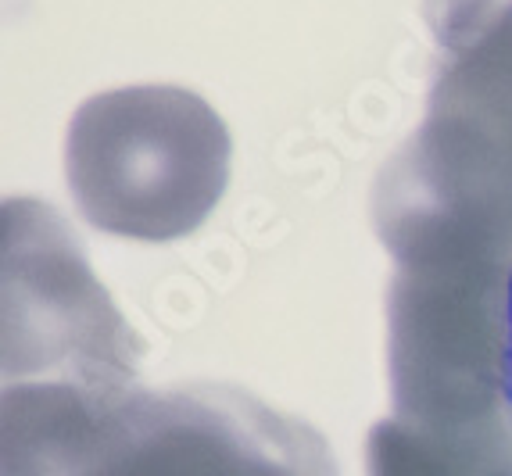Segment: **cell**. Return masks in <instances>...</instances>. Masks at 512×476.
<instances>
[{
  "instance_id": "cell-3",
  "label": "cell",
  "mask_w": 512,
  "mask_h": 476,
  "mask_svg": "<svg viewBox=\"0 0 512 476\" xmlns=\"http://www.w3.org/2000/svg\"><path fill=\"white\" fill-rule=\"evenodd\" d=\"M233 140L187 86H119L79 104L65 136L69 194L94 230L169 244L205 226L230 187Z\"/></svg>"
},
{
  "instance_id": "cell-6",
  "label": "cell",
  "mask_w": 512,
  "mask_h": 476,
  "mask_svg": "<svg viewBox=\"0 0 512 476\" xmlns=\"http://www.w3.org/2000/svg\"><path fill=\"white\" fill-rule=\"evenodd\" d=\"M366 476H512V405L459 426L380 419L366 441Z\"/></svg>"
},
{
  "instance_id": "cell-1",
  "label": "cell",
  "mask_w": 512,
  "mask_h": 476,
  "mask_svg": "<svg viewBox=\"0 0 512 476\" xmlns=\"http://www.w3.org/2000/svg\"><path fill=\"white\" fill-rule=\"evenodd\" d=\"M0 476H337L323 434L230 383H11Z\"/></svg>"
},
{
  "instance_id": "cell-5",
  "label": "cell",
  "mask_w": 512,
  "mask_h": 476,
  "mask_svg": "<svg viewBox=\"0 0 512 476\" xmlns=\"http://www.w3.org/2000/svg\"><path fill=\"white\" fill-rule=\"evenodd\" d=\"M512 272L480 265H398L387 290L391 416L459 426L509 398Z\"/></svg>"
},
{
  "instance_id": "cell-2",
  "label": "cell",
  "mask_w": 512,
  "mask_h": 476,
  "mask_svg": "<svg viewBox=\"0 0 512 476\" xmlns=\"http://www.w3.org/2000/svg\"><path fill=\"white\" fill-rule=\"evenodd\" d=\"M394 265L512 272V18L441 43L427 115L373 187Z\"/></svg>"
},
{
  "instance_id": "cell-4",
  "label": "cell",
  "mask_w": 512,
  "mask_h": 476,
  "mask_svg": "<svg viewBox=\"0 0 512 476\" xmlns=\"http://www.w3.org/2000/svg\"><path fill=\"white\" fill-rule=\"evenodd\" d=\"M0 230L4 387H137L140 340L94 276L69 222L36 197H8Z\"/></svg>"
},
{
  "instance_id": "cell-8",
  "label": "cell",
  "mask_w": 512,
  "mask_h": 476,
  "mask_svg": "<svg viewBox=\"0 0 512 476\" xmlns=\"http://www.w3.org/2000/svg\"><path fill=\"white\" fill-rule=\"evenodd\" d=\"M509 398H512V348H509Z\"/></svg>"
},
{
  "instance_id": "cell-7",
  "label": "cell",
  "mask_w": 512,
  "mask_h": 476,
  "mask_svg": "<svg viewBox=\"0 0 512 476\" xmlns=\"http://www.w3.org/2000/svg\"><path fill=\"white\" fill-rule=\"evenodd\" d=\"M423 18L441 47V43L459 40L487 22L512 18V0H423Z\"/></svg>"
}]
</instances>
